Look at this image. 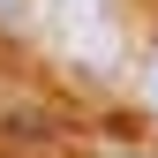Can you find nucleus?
Returning <instances> with one entry per match:
<instances>
[{
    "label": "nucleus",
    "mask_w": 158,
    "mask_h": 158,
    "mask_svg": "<svg viewBox=\"0 0 158 158\" xmlns=\"http://www.w3.org/2000/svg\"><path fill=\"white\" fill-rule=\"evenodd\" d=\"M23 23H30V0H0V38H15Z\"/></svg>",
    "instance_id": "f03ea898"
},
{
    "label": "nucleus",
    "mask_w": 158,
    "mask_h": 158,
    "mask_svg": "<svg viewBox=\"0 0 158 158\" xmlns=\"http://www.w3.org/2000/svg\"><path fill=\"white\" fill-rule=\"evenodd\" d=\"M53 30H60V53L83 75H113L121 53H128L121 8H113V0H53Z\"/></svg>",
    "instance_id": "f257e3e1"
},
{
    "label": "nucleus",
    "mask_w": 158,
    "mask_h": 158,
    "mask_svg": "<svg viewBox=\"0 0 158 158\" xmlns=\"http://www.w3.org/2000/svg\"><path fill=\"white\" fill-rule=\"evenodd\" d=\"M128 158H143V151H128Z\"/></svg>",
    "instance_id": "20e7f679"
},
{
    "label": "nucleus",
    "mask_w": 158,
    "mask_h": 158,
    "mask_svg": "<svg viewBox=\"0 0 158 158\" xmlns=\"http://www.w3.org/2000/svg\"><path fill=\"white\" fill-rule=\"evenodd\" d=\"M143 106L158 113V53H151V68H143Z\"/></svg>",
    "instance_id": "7ed1b4c3"
}]
</instances>
